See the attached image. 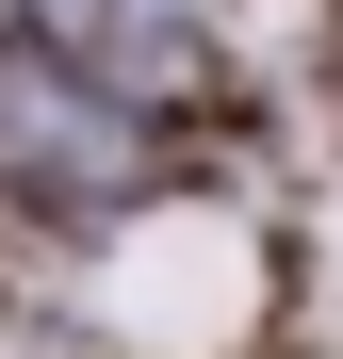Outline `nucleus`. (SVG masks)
I'll return each mask as SVG.
<instances>
[{
    "label": "nucleus",
    "mask_w": 343,
    "mask_h": 359,
    "mask_svg": "<svg viewBox=\"0 0 343 359\" xmlns=\"http://www.w3.org/2000/svg\"><path fill=\"white\" fill-rule=\"evenodd\" d=\"M0 147H17L33 180H98L114 163V98L49 49V66H0Z\"/></svg>",
    "instance_id": "1"
},
{
    "label": "nucleus",
    "mask_w": 343,
    "mask_h": 359,
    "mask_svg": "<svg viewBox=\"0 0 343 359\" xmlns=\"http://www.w3.org/2000/svg\"><path fill=\"white\" fill-rule=\"evenodd\" d=\"M66 66H147V49H196V0H33Z\"/></svg>",
    "instance_id": "2"
}]
</instances>
